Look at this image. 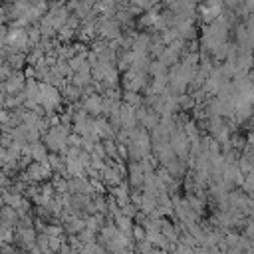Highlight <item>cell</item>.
I'll list each match as a JSON object with an SVG mask.
<instances>
[{"mask_svg": "<svg viewBox=\"0 0 254 254\" xmlns=\"http://www.w3.org/2000/svg\"><path fill=\"white\" fill-rule=\"evenodd\" d=\"M123 34L121 24L117 22V18H99L97 24V38L105 40V42H113Z\"/></svg>", "mask_w": 254, "mask_h": 254, "instance_id": "1", "label": "cell"}, {"mask_svg": "<svg viewBox=\"0 0 254 254\" xmlns=\"http://www.w3.org/2000/svg\"><path fill=\"white\" fill-rule=\"evenodd\" d=\"M171 147L175 149V153H177L179 159H187V157L190 155V141H189L185 129H179V127H177V129L171 133Z\"/></svg>", "mask_w": 254, "mask_h": 254, "instance_id": "2", "label": "cell"}, {"mask_svg": "<svg viewBox=\"0 0 254 254\" xmlns=\"http://www.w3.org/2000/svg\"><path fill=\"white\" fill-rule=\"evenodd\" d=\"M81 107L87 111L89 117H101L103 115V95L91 93L81 99Z\"/></svg>", "mask_w": 254, "mask_h": 254, "instance_id": "3", "label": "cell"}, {"mask_svg": "<svg viewBox=\"0 0 254 254\" xmlns=\"http://www.w3.org/2000/svg\"><path fill=\"white\" fill-rule=\"evenodd\" d=\"M24 87H26V75H24V71H14L8 81H2V91H6L8 95L20 93V91H24Z\"/></svg>", "mask_w": 254, "mask_h": 254, "instance_id": "4", "label": "cell"}, {"mask_svg": "<svg viewBox=\"0 0 254 254\" xmlns=\"http://www.w3.org/2000/svg\"><path fill=\"white\" fill-rule=\"evenodd\" d=\"M119 119H121V125H123V129H127V131H131V129L139 127L137 109H135V107H131V105H127V103H123V105H121V111H119Z\"/></svg>", "mask_w": 254, "mask_h": 254, "instance_id": "5", "label": "cell"}, {"mask_svg": "<svg viewBox=\"0 0 254 254\" xmlns=\"http://www.w3.org/2000/svg\"><path fill=\"white\" fill-rule=\"evenodd\" d=\"M151 44H153L151 32H137V36L133 40V46H131V52H135V54H149Z\"/></svg>", "mask_w": 254, "mask_h": 254, "instance_id": "6", "label": "cell"}, {"mask_svg": "<svg viewBox=\"0 0 254 254\" xmlns=\"http://www.w3.org/2000/svg\"><path fill=\"white\" fill-rule=\"evenodd\" d=\"M18 220H20V216H18L16 208L4 204L2 206V220H0L2 222V228H14V230H18Z\"/></svg>", "mask_w": 254, "mask_h": 254, "instance_id": "7", "label": "cell"}, {"mask_svg": "<svg viewBox=\"0 0 254 254\" xmlns=\"http://www.w3.org/2000/svg\"><path fill=\"white\" fill-rule=\"evenodd\" d=\"M95 121H97V129H99V137H101V141H107V139H115V129H113V125L109 123V119L107 117H95Z\"/></svg>", "mask_w": 254, "mask_h": 254, "instance_id": "8", "label": "cell"}, {"mask_svg": "<svg viewBox=\"0 0 254 254\" xmlns=\"http://www.w3.org/2000/svg\"><path fill=\"white\" fill-rule=\"evenodd\" d=\"M64 95V103H79L83 99V89L75 87L73 83H67V87L62 91Z\"/></svg>", "mask_w": 254, "mask_h": 254, "instance_id": "9", "label": "cell"}, {"mask_svg": "<svg viewBox=\"0 0 254 254\" xmlns=\"http://www.w3.org/2000/svg\"><path fill=\"white\" fill-rule=\"evenodd\" d=\"M183 196L187 198L189 206H190V208H192V210H194V212H196L200 218L206 214V202H204V200H200V198H198L194 192H185Z\"/></svg>", "mask_w": 254, "mask_h": 254, "instance_id": "10", "label": "cell"}, {"mask_svg": "<svg viewBox=\"0 0 254 254\" xmlns=\"http://www.w3.org/2000/svg\"><path fill=\"white\" fill-rule=\"evenodd\" d=\"M2 200H4V204H8V206H12V208H20V204L24 202V194H20V192H14V190H2Z\"/></svg>", "mask_w": 254, "mask_h": 254, "instance_id": "11", "label": "cell"}, {"mask_svg": "<svg viewBox=\"0 0 254 254\" xmlns=\"http://www.w3.org/2000/svg\"><path fill=\"white\" fill-rule=\"evenodd\" d=\"M123 103H127V105L137 109V107H141L145 103V97L141 93H137V91H123Z\"/></svg>", "mask_w": 254, "mask_h": 254, "instance_id": "12", "label": "cell"}, {"mask_svg": "<svg viewBox=\"0 0 254 254\" xmlns=\"http://www.w3.org/2000/svg\"><path fill=\"white\" fill-rule=\"evenodd\" d=\"M149 75H151V77H157V75H169V67H167L161 60H153L151 65H149Z\"/></svg>", "mask_w": 254, "mask_h": 254, "instance_id": "13", "label": "cell"}, {"mask_svg": "<svg viewBox=\"0 0 254 254\" xmlns=\"http://www.w3.org/2000/svg\"><path fill=\"white\" fill-rule=\"evenodd\" d=\"M179 105H181V111L190 113L196 107V101H194V97L190 93H183V95H179Z\"/></svg>", "mask_w": 254, "mask_h": 254, "instance_id": "14", "label": "cell"}, {"mask_svg": "<svg viewBox=\"0 0 254 254\" xmlns=\"http://www.w3.org/2000/svg\"><path fill=\"white\" fill-rule=\"evenodd\" d=\"M101 143H103V147H105L107 159L119 161V155H117V141H115V139H107V141H101Z\"/></svg>", "mask_w": 254, "mask_h": 254, "instance_id": "15", "label": "cell"}, {"mask_svg": "<svg viewBox=\"0 0 254 254\" xmlns=\"http://www.w3.org/2000/svg\"><path fill=\"white\" fill-rule=\"evenodd\" d=\"M67 64H69L71 71H73V73H77V71H81V67L87 64V56H73Z\"/></svg>", "mask_w": 254, "mask_h": 254, "instance_id": "16", "label": "cell"}, {"mask_svg": "<svg viewBox=\"0 0 254 254\" xmlns=\"http://www.w3.org/2000/svg\"><path fill=\"white\" fill-rule=\"evenodd\" d=\"M77 238L81 240V244H95L97 238H99V234L93 232V230H89V228H85L81 234H77Z\"/></svg>", "mask_w": 254, "mask_h": 254, "instance_id": "17", "label": "cell"}, {"mask_svg": "<svg viewBox=\"0 0 254 254\" xmlns=\"http://www.w3.org/2000/svg\"><path fill=\"white\" fill-rule=\"evenodd\" d=\"M75 34H77V30H71V28L64 26L62 30H58V40H60L62 44H65V42H69L71 38H75Z\"/></svg>", "mask_w": 254, "mask_h": 254, "instance_id": "18", "label": "cell"}, {"mask_svg": "<svg viewBox=\"0 0 254 254\" xmlns=\"http://www.w3.org/2000/svg\"><path fill=\"white\" fill-rule=\"evenodd\" d=\"M133 240H135V242L147 240V230H145L141 224H135V226H133Z\"/></svg>", "mask_w": 254, "mask_h": 254, "instance_id": "19", "label": "cell"}, {"mask_svg": "<svg viewBox=\"0 0 254 254\" xmlns=\"http://www.w3.org/2000/svg\"><path fill=\"white\" fill-rule=\"evenodd\" d=\"M36 246L42 250V254H44L46 250H50V236H48V234H38V238H36Z\"/></svg>", "mask_w": 254, "mask_h": 254, "instance_id": "20", "label": "cell"}, {"mask_svg": "<svg viewBox=\"0 0 254 254\" xmlns=\"http://www.w3.org/2000/svg\"><path fill=\"white\" fill-rule=\"evenodd\" d=\"M12 73H14L12 65H10L8 62H2V65H0V79H2V81H8Z\"/></svg>", "mask_w": 254, "mask_h": 254, "instance_id": "21", "label": "cell"}, {"mask_svg": "<svg viewBox=\"0 0 254 254\" xmlns=\"http://www.w3.org/2000/svg\"><path fill=\"white\" fill-rule=\"evenodd\" d=\"M131 202H133L137 208H141V202H143V192H141V189H131Z\"/></svg>", "mask_w": 254, "mask_h": 254, "instance_id": "22", "label": "cell"}, {"mask_svg": "<svg viewBox=\"0 0 254 254\" xmlns=\"http://www.w3.org/2000/svg\"><path fill=\"white\" fill-rule=\"evenodd\" d=\"M91 155H93V157H99V159H107V153H105V147H103L101 141L95 145V151H93Z\"/></svg>", "mask_w": 254, "mask_h": 254, "instance_id": "23", "label": "cell"}, {"mask_svg": "<svg viewBox=\"0 0 254 254\" xmlns=\"http://www.w3.org/2000/svg\"><path fill=\"white\" fill-rule=\"evenodd\" d=\"M87 64H89L91 67H97V65H99V56H97L95 52H91V50H89V54H87Z\"/></svg>", "mask_w": 254, "mask_h": 254, "instance_id": "24", "label": "cell"}, {"mask_svg": "<svg viewBox=\"0 0 254 254\" xmlns=\"http://www.w3.org/2000/svg\"><path fill=\"white\" fill-rule=\"evenodd\" d=\"M24 75H26V79H36L38 71H36L34 65H26V67H24Z\"/></svg>", "mask_w": 254, "mask_h": 254, "instance_id": "25", "label": "cell"}, {"mask_svg": "<svg viewBox=\"0 0 254 254\" xmlns=\"http://www.w3.org/2000/svg\"><path fill=\"white\" fill-rule=\"evenodd\" d=\"M250 79L254 81V67H252V71H250Z\"/></svg>", "mask_w": 254, "mask_h": 254, "instance_id": "26", "label": "cell"}]
</instances>
